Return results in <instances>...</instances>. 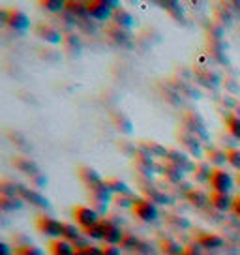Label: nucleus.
Listing matches in <instances>:
<instances>
[{"label":"nucleus","instance_id":"obj_16","mask_svg":"<svg viewBox=\"0 0 240 255\" xmlns=\"http://www.w3.org/2000/svg\"><path fill=\"white\" fill-rule=\"evenodd\" d=\"M212 171H214V167L208 161H197L195 167H193V178H195V182H210Z\"/></svg>","mask_w":240,"mask_h":255},{"label":"nucleus","instance_id":"obj_14","mask_svg":"<svg viewBox=\"0 0 240 255\" xmlns=\"http://www.w3.org/2000/svg\"><path fill=\"white\" fill-rule=\"evenodd\" d=\"M49 255H75V248L68 240L55 239L49 244Z\"/></svg>","mask_w":240,"mask_h":255},{"label":"nucleus","instance_id":"obj_5","mask_svg":"<svg viewBox=\"0 0 240 255\" xmlns=\"http://www.w3.org/2000/svg\"><path fill=\"white\" fill-rule=\"evenodd\" d=\"M208 184H210L212 191H216V193H229L233 190V186H235V180L225 169L220 167L212 171V176H210Z\"/></svg>","mask_w":240,"mask_h":255},{"label":"nucleus","instance_id":"obj_6","mask_svg":"<svg viewBox=\"0 0 240 255\" xmlns=\"http://www.w3.org/2000/svg\"><path fill=\"white\" fill-rule=\"evenodd\" d=\"M88 193H90V201H92L96 212L98 210H107V205H109V201L113 199V191L107 188L105 180L102 184L94 186V188H90Z\"/></svg>","mask_w":240,"mask_h":255},{"label":"nucleus","instance_id":"obj_30","mask_svg":"<svg viewBox=\"0 0 240 255\" xmlns=\"http://www.w3.org/2000/svg\"><path fill=\"white\" fill-rule=\"evenodd\" d=\"M79 237H81V233L75 225L64 223V237H62V239L68 240V242H75V240H79Z\"/></svg>","mask_w":240,"mask_h":255},{"label":"nucleus","instance_id":"obj_19","mask_svg":"<svg viewBox=\"0 0 240 255\" xmlns=\"http://www.w3.org/2000/svg\"><path fill=\"white\" fill-rule=\"evenodd\" d=\"M19 195H21V197H23L24 201H30V203H34L36 207H47V199H45L43 195H40L38 191L26 190V188H21V190H19Z\"/></svg>","mask_w":240,"mask_h":255},{"label":"nucleus","instance_id":"obj_37","mask_svg":"<svg viewBox=\"0 0 240 255\" xmlns=\"http://www.w3.org/2000/svg\"><path fill=\"white\" fill-rule=\"evenodd\" d=\"M75 255H83V254L79 252V248H75Z\"/></svg>","mask_w":240,"mask_h":255},{"label":"nucleus","instance_id":"obj_20","mask_svg":"<svg viewBox=\"0 0 240 255\" xmlns=\"http://www.w3.org/2000/svg\"><path fill=\"white\" fill-rule=\"evenodd\" d=\"M105 184L113 191V195H133L128 186L124 182H120L119 178H105Z\"/></svg>","mask_w":240,"mask_h":255},{"label":"nucleus","instance_id":"obj_1","mask_svg":"<svg viewBox=\"0 0 240 255\" xmlns=\"http://www.w3.org/2000/svg\"><path fill=\"white\" fill-rule=\"evenodd\" d=\"M131 212L133 216H137L141 222H156L158 216H160V210H158V205L154 201L146 199V197H137L133 201V207H131Z\"/></svg>","mask_w":240,"mask_h":255},{"label":"nucleus","instance_id":"obj_26","mask_svg":"<svg viewBox=\"0 0 240 255\" xmlns=\"http://www.w3.org/2000/svg\"><path fill=\"white\" fill-rule=\"evenodd\" d=\"M188 199L192 201V203H195L197 207H205L207 203H210V195H207V193H203L199 190H192L188 193Z\"/></svg>","mask_w":240,"mask_h":255},{"label":"nucleus","instance_id":"obj_31","mask_svg":"<svg viewBox=\"0 0 240 255\" xmlns=\"http://www.w3.org/2000/svg\"><path fill=\"white\" fill-rule=\"evenodd\" d=\"M90 237V239H96V240H104V233H105V225H104V220H100V223H96L94 227H90L85 231Z\"/></svg>","mask_w":240,"mask_h":255},{"label":"nucleus","instance_id":"obj_36","mask_svg":"<svg viewBox=\"0 0 240 255\" xmlns=\"http://www.w3.org/2000/svg\"><path fill=\"white\" fill-rule=\"evenodd\" d=\"M0 254L2 255H13V252L9 250V246L6 244V242H2V244H0Z\"/></svg>","mask_w":240,"mask_h":255},{"label":"nucleus","instance_id":"obj_8","mask_svg":"<svg viewBox=\"0 0 240 255\" xmlns=\"http://www.w3.org/2000/svg\"><path fill=\"white\" fill-rule=\"evenodd\" d=\"M4 19L8 26L15 30H28L30 28V17L24 13L23 9H9L8 13H4Z\"/></svg>","mask_w":240,"mask_h":255},{"label":"nucleus","instance_id":"obj_15","mask_svg":"<svg viewBox=\"0 0 240 255\" xmlns=\"http://www.w3.org/2000/svg\"><path fill=\"white\" fill-rule=\"evenodd\" d=\"M205 154H207V161L210 165H214V169H220V165L227 163V150H222L216 146H208Z\"/></svg>","mask_w":240,"mask_h":255},{"label":"nucleus","instance_id":"obj_22","mask_svg":"<svg viewBox=\"0 0 240 255\" xmlns=\"http://www.w3.org/2000/svg\"><path fill=\"white\" fill-rule=\"evenodd\" d=\"M161 250L165 255H184V246H180L175 240H163L161 242Z\"/></svg>","mask_w":240,"mask_h":255},{"label":"nucleus","instance_id":"obj_4","mask_svg":"<svg viewBox=\"0 0 240 255\" xmlns=\"http://www.w3.org/2000/svg\"><path fill=\"white\" fill-rule=\"evenodd\" d=\"M73 220L79 225L83 231H87L90 227H94L96 223H100V216L92 207H85V205H79V207L73 208Z\"/></svg>","mask_w":240,"mask_h":255},{"label":"nucleus","instance_id":"obj_2","mask_svg":"<svg viewBox=\"0 0 240 255\" xmlns=\"http://www.w3.org/2000/svg\"><path fill=\"white\" fill-rule=\"evenodd\" d=\"M36 229L45 235V237H51V239H62L64 237V223L51 218V216H40L38 222H36Z\"/></svg>","mask_w":240,"mask_h":255},{"label":"nucleus","instance_id":"obj_10","mask_svg":"<svg viewBox=\"0 0 240 255\" xmlns=\"http://www.w3.org/2000/svg\"><path fill=\"white\" fill-rule=\"evenodd\" d=\"M104 225H105V233H104V242L105 244H113V246H119L124 242V233L120 229L119 225H115L113 222L109 220H104Z\"/></svg>","mask_w":240,"mask_h":255},{"label":"nucleus","instance_id":"obj_17","mask_svg":"<svg viewBox=\"0 0 240 255\" xmlns=\"http://www.w3.org/2000/svg\"><path fill=\"white\" fill-rule=\"evenodd\" d=\"M113 21H115V24L120 26V28H131V26L135 24L133 15L129 13L128 9H124V8L115 9V13H113Z\"/></svg>","mask_w":240,"mask_h":255},{"label":"nucleus","instance_id":"obj_3","mask_svg":"<svg viewBox=\"0 0 240 255\" xmlns=\"http://www.w3.org/2000/svg\"><path fill=\"white\" fill-rule=\"evenodd\" d=\"M119 8L115 2H105V0H92L87 2V15L94 17L98 21H107L113 19L115 9Z\"/></svg>","mask_w":240,"mask_h":255},{"label":"nucleus","instance_id":"obj_35","mask_svg":"<svg viewBox=\"0 0 240 255\" xmlns=\"http://www.w3.org/2000/svg\"><path fill=\"white\" fill-rule=\"evenodd\" d=\"M233 212H235L237 218H240V195L235 197V203H233Z\"/></svg>","mask_w":240,"mask_h":255},{"label":"nucleus","instance_id":"obj_38","mask_svg":"<svg viewBox=\"0 0 240 255\" xmlns=\"http://www.w3.org/2000/svg\"><path fill=\"white\" fill-rule=\"evenodd\" d=\"M237 182H239V186H240V173H239V176H237Z\"/></svg>","mask_w":240,"mask_h":255},{"label":"nucleus","instance_id":"obj_24","mask_svg":"<svg viewBox=\"0 0 240 255\" xmlns=\"http://www.w3.org/2000/svg\"><path fill=\"white\" fill-rule=\"evenodd\" d=\"M163 175L167 176L171 182H178V180H182V176H184V173L180 171L178 167H175L173 163H169V161H165V165H163Z\"/></svg>","mask_w":240,"mask_h":255},{"label":"nucleus","instance_id":"obj_25","mask_svg":"<svg viewBox=\"0 0 240 255\" xmlns=\"http://www.w3.org/2000/svg\"><path fill=\"white\" fill-rule=\"evenodd\" d=\"M40 6L45 9V11L58 13V11H62V9L66 8V2H62V0H43V2H40Z\"/></svg>","mask_w":240,"mask_h":255},{"label":"nucleus","instance_id":"obj_9","mask_svg":"<svg viewBox=\"0 0 240 255\" xmlns=\"http://www.w3.org/2000/svg\"><path fill=\"white\" fill-rule=\"evenodd\" d=\"M165 161L173 163V165L180 169L182 173H190V171L193 173V167H195L193 159H190L186 154H182V152H178V150H169L167 156H165Z\"/></svg>","mask_w":240,"mask_h":255},{"label":"nucleus","instance_id":"obj_23","mask_svg":"<svg viewBox=\"0 0 240 255\" xmlns=\"http://www.w3.org/2000/svg\"><path fill=\"white\" fill-rule=\"evenodd\" d=\"M225 124H227V129L235 139H240V117L239 115H229L225 119Z\"/></svg>","mask_w":240,"mask_h":255},{"label":"nucleus","instance_id":"obj_7","mask_svg":"<svg viewBox=\"0 0 240 255\" xmlns=\"http://www.w3.org/2000/svg\"><path fill=\"white\" fill-rule=\"evenodd\" d=\"M34 34H36L40 40L51 43V45H58V43H62V34H60V30H56L55 26H51V24H47V23L36 24Z\"/></svg>","mask_w":240,"mask_h":255},{"label":"nucleus","instance_id":"obj_21","mask_svg":"<svg viewBox=\"0 0 240 255\" xmlns=\"http://www.w3.org/2000/svg\"><path fill=\"white\" fill-rule=\"evenodd\" d=\"M180 137V141L182 143H186V148L192 152V154H197L199 156L201 154V144H199V139H197V135H193L192 131H188V133H182Z\"/></svg>","mask_w":240,"mask_h":255},{"label":"nucleus","instance_id":"obj_13","mask_svg":"<svg viewBox=\"0 0 240 255\" xmlns=\"http://www.w3.org/2000/svg\"><path fill=\"white\" fill-rule=\"evenodd\" d=\"M233 203H235V199H233L229 193H216V191L210 193V205L216 208V210H220V212H229V210H233Z\"/></svg>","mask_w":240,"mask_h":255},{"label":"nucleus","instance_id":"obj_34","mask_svg":"<svg viewBox=\"0 0 240 255\" xmlns=\"http://www.w3.org/2000/svg\"><path fill=\"white\" fill-rule=\"evenodd\" d=\"M184 255H203V250L197 244H190L184 248Z\"/></svg>","mask_w":240,"mask_h":255},{"label":"nucleus","instance_id":"obj_27","mask_svg":"<svg viewBox=\"0 0 240 255\" xmlns=\"http://www.w3.org/2000/svg\"><path fill=\"white\" fill-rule=\"evenodd\" d=\"M113 122H115V126L120 128V131H124V133H131V122H129L124 115H119V113H115L113 115Z\"/></svg>","mask_w":240,"mask_h":255},{"label":"nucleus","instance_id":"obj_18","mask_svg":"<svg viewBox=\"0 0 240 255\" xmlns=\"http://www.w3.org/2000/svg\"><path fill=\"white\" fill-rule=\"evenodd\" d=\"M135 167L144 173V175H152L154 173V161L152 156H148L146 152H139L135 154Z\"/></svg>","mask_w":240,"mask_h":255},{"label":"nucleus","instance_id":"obj_28","mask_svg":"<svg viewBox=\"0 0 240 255\" xmlns=\"http://www.w3.org/2000/svg\"><path fill=\"white\" fill-rule=\"evenodd\" d=\"M227 163L240 173V148H237V146L227 148Z\"/></svg>","mask_w":240,"mask_h":255},{"label":"nucleus","instance_id":"obj_12","mask_svg":"<svg viewBox=\"0 0 240 255\" xmlns=\"http://www.w3.org/2000/svg\"><path fill=\"white\" fill-rule=\"evenodd\" d=\"M197 246H201L203 250H220L224 246V239L216 235V233H203L197 237Z\"/></svg>","mask_w":240,"mask_h":255},{"label":"nucleus","instance_id":"obj_32","mask_svg":"<svg viewBox=\"0 0 240 255\" xmlns=\"http://www.w3.org/2000/svg\"><path fill=\"white\" fill-rule=\"evenodd\" d=\"M79 252L83 255H104V248L92 246V244H87V246H81Z\"/></svg>","mask_w":240,"mask_h":255},{"label":"nucleus","instance_id":"obj_33","mask_svg":"<svg viewBox=\"0 0 240 255\" xmlns=\"http://www.w3.org/2000/svg\"><path fill=\"white\" fill-rule=\"evenodd\" d=\"M104 255H122V250H120V246L105 244V246H104Z\"/></svg>","mask_w":240,"mask_h":255},{"label":"nucleus","instance_id":"obj_11","mask_svg":"<svg viewBox=\"0 0 240 255\" xmlns=\"http://www.w3.org/2000/svg\"><path fill=\"white\" fill-rule=\"evenodd\" d=\"M77 173H79L81 182L85 184L88 190H90V188H94V186H98V184L104 182L102 175H100V173H98L94 167H90V165H81Z\"/></svg>","mask_w":240,"mask_h":255},{"label":"nucleus","instance_id":"obj_29","mask_svg":"<svg viewBox=\"0 0 240 255\" xmlns=\"http://www.w3.org/2000/svg\"><path fill=\"white\" fill-rule=\"evenodd\" d=\"M13 255H45L43 250H40L38 246H32V244H24V246H19L13 250Z\"/></svg>","mask_w":240,"mask_h":255}]
</instances>
